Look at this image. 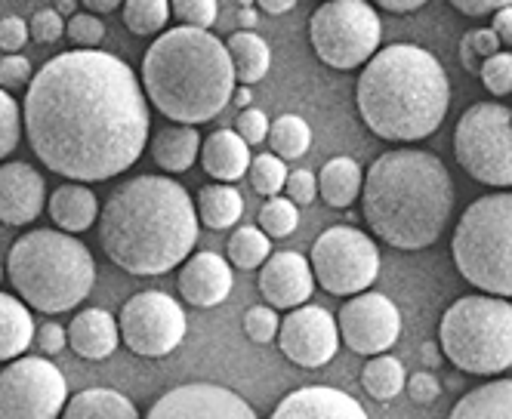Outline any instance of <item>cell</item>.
I'll use <instances>...</instances> for the list:
<instances>
[{
	"mask_svg": "<svg viewBox=\"0 0 512 419\" xmlns=\"http://www.w3.org/2000/svg\"><path fill=\"white\" fill-rule=\"evenodd\" d=\"M355 102L364 127L389 142H420L442 127L451 84L429 50L389 44L364 65Z\"/></svg>",
	"mask_w": 512,
	"mask_h": 419,
	"instance_id": "cell-4",
	"label": "cell"
},
{
	"mask_svg": "<svg viewBox=\"0 0 512 419\" xmlns=\"http://www.w3.org/2000/svg\"><path fill=\"white\" fill-rule=\"evenodd\" d=\"M479 78H482L485 90L494 93V96L512 93V53H497V56H491V59L482 65Z\"/></svg>",
	"mask_w": 512,
	"mask_h": 419,
	"instance_id": "cell-39",
	"label": "cell"
},
{
	"mask_svg": "<svg viewBox=\"0 0 512 419\" xmlns=\"http://www.w3.org/2000/svg\"><path fill=\"white\" fill-rule=\"evenodd\" d=\"M7 275L25 306L44 315H62L90 296L96 262L75 235L34 228L10 247Z\"/></svg>",
	"mask_w": 512,
	"mask_h": 419,
	"instance_id": "cell-6",
	"label": "cell"
},
{
	"mask_svg": "<svg viewBox=\"0 0 512 419\" xmlns=\"http://www.w3.org/2000/svg\"><path fill=\"white\" fill-rule=\"evenodd\" d=\"M445 358L472 376H491L512 367V302L469 293L454 299L438 324Z\"/></svg>",
	"mask_w": 512,
	"mask_h": 419,
	"instance_id": "cell-7",
	"label": "cell"
},
{
	"mask_svg": "<svg viewBox=\"0 0 512 419\" xmlns=\"http://www.w3.org/2000/svg\"><path fill=\"white\" fill-rule=\"evenodd\" d=\"M408 395L417 401V404H432L442 395V383H438V376L429 373V370H420L408 379Z\"/></svg>",
	"mask_w": 512,
	"mask_h": 419,
	"instance_id": "cell-48",
	"label": "cell"
},
{
	"mask_svg": "<svg viewBox=\"0 0 512 419\" xmlns=\"http://www.w3.org/2000/svg\"><path fill=\"white\" fill-rule=\"evenodd\" d=\"M232 102H235L241 111H247V108H250V102H253V93H250V87H238V90H235V96H232Z\"/></svg>",
	"mask_w": 512,
	"mask_h": 419,
	"instance_id": "cell-56",
	"label": "cell"
},
{
	"mask_svg": "<svg viewBox=\"0 0 512 419\" xmlns=\"http://www.w3.org/2000/svg\"><path fill=\"white\" fill-rule=\"evenodd\" d=\"M491 31L500 37V44H509V47H512V4H509V7H503V10L494 16Z\"/></svg>",
	"mask_w": 512,
	"mask_h": 419,
	"instance_id": "cell-51",
	"label": "cell"
},
{
	"mask_svg": "<svg viewBox=\"0 0 512 419\" xmlns=\"http://www.w3.org/2000/svg\"><path fill=\"white\" fill-rule=\"evenodd\" d=\"M256 225H260L269 238H287V235L297 232L300 210H297V204L290 201V198H281V195L269 198L260 207V213H256Z\"/></svg>",
	"mask_w": 512,
	"mask_h": 419,
	"instance_id": "cell-35",
	"label": "cell"
},
{
	"mask_svg": "<svg viewBox=\"0 0 512 419\" xmlns=\"http://www.w3.org/2000/svg\"><path fill=\"white\" fill-rule=\"evenodd\" d=\"M121 16L133 34H158L173 16V7L167 0H127Z\"/></svg>",
	"mask_w": 512,
	"mask_h": 419,
	"instance_id": "cell-34",
	"label": "cell"
},
{
	"mask_svg": "<svg viewBox=\"0 0 512 419\" xmlns=\"http://www.w3.org/2000/svg\"><path fill=\"white\" fill-rule=\"evenodd\" d=\"M500 53V37L491 28H479V31H469L463 41H460V62L469 71H482V65Z\"/></svg>",
	"mask_w": 512,
	"mask_h": 419,
	"instance_id": "cell-37",
	"label": "cell"
},
{
	"mask_svg": "<svg viewBox=\"0 0 512 419\" xmlns=\"http://www.w3.org/2000/svg\"><path fill=\"white\" fill-rule=\"evenodd\" d=\"M59 419H139V410L115 389H84L68 398V407Z\"/></svg>",
	"mask_w": 512,
	"mask_h": 419,
	"instance_id": "cell-28",
	"label": "cell"
},
{
	"mask_svg": "<svg viewBox=\"0 0 512 419\" xmlns=\"http://www.w3.org/2000/svg\"><path fill=\"white\" fill-rule=\"evenodd\" d=\"M448 419H512V379H491L466 392Z\"/></svg>",
	"mask_w": 512,
	"mask_h": 419,
	"instance_id": "cell-26",
	"label": "cell"
},
{
	"mask_svg": "<svg viewBox=\"0 0 512 419\" xmlns=\"http://www.w3.org/2000/svg\"><path fill=\"white\" fill-rule=\"evenodd\" d=\"M34 339V318L22 299L0 293V361H19Z\"/></svg>",
	"mask_w": 512,
	"mask_h": 419,
	"instance_id": "cell-27",
	"label": "cell"
},
{
	"mask_svg": "<svg viewBox=\"0 0 512 419\" xmlns=\"http://www.w3.org/2000/svg\"><path fill=\"white\" fill-rule=\"evenodd\" d=\"M287 198L294 201L297 207H306V204H315V195H318V179L312 170H294L287 176Z\"/></svg>",
	"mask_w": 512,
	"mask_h": 419,
	"instance_id": "cell-46",
	"label": "cell"
},
{
	"mask_svg": "<svg viewBox=\"0 0 512 419\" xmlns=\"http://www.w3.org/2000/svg\"><path fill=\"white\" fill-rule=\"evenodd\" d=\"M454 155L475 182L512 188V111L500 102L469 105L454 127Z\"/></svg>",
	"mask_w": 512,
	"mask_h": 419,
	"instance_id": "cell-9",
	"label": "cell"
},
{
	"mask_svg": "<svg viewBox=\"0 0 512 419\" xmlns=\"http://www.w3.org/2000/svg\"><path fill=\"white\" fill-rule=\"evenodd\" d=\"M31 62L25 56H4L0 59V90H22L31 87Z\"/></svg>",
	"mask_w": 512,
	"mask_h": 419,
	"instance_id": "cell-45",
	"label": "cell"
},
{
	"mask_svg": "<svg viewBox=\"0 0 512 419\" xmlns=\"http://www.w3.org/2000/svg\"><path fill=\"white\" fill-rule=\"evenodd\" d=\"M235 81L226 44L201 28L164 31L142 59L145 96L179 127L213 121L232 102Z\"/></svg>",
	"mask_w": 512,
	"mask_h": 419,
	"instance_id": "cell-5",
	"label": "cell"
},
{
	"mask_svg": "<svg viewBox=\"0 0 512 419\" xmlns=\"http://www.w3.org/2000/svg\"><path fill=\"white\" fill-rule=\"evenodd\" d=\"M38 342L47 355H59L65 346H68V330L62 324H44L41 333H38Z\"/></svg>",
	"mask_w": 512,
	"mask_h": 419,
	"instance_id": "cell-50",
	"label": "cell"
},
{
	"mask_svg": "<svg viewBox=\"0 0 512 419\" xmlns=\"http://www.w3.org/2000/svg\"><path fill=\"white\" fill-rule=\"evenodd\" d=\"M380 7L386 13H395V16H408V13H417L423 7V0H380Z\"/></svg>",
	"mask_w": 512,
	"mask_h": 419,
	"instance_id": "cell-52",
	"label": "cell"
},
{
	"mask_svg": "<svg viewBox=\"0 0 512 419\" xmlns=\"http://www.w3.org/2000/svg\"><path fill=\"white\" fill-rule=\"evenodd\" d=\"M312 290H315V272L303 253L278 250L260 269V293L272 309L297 312L306 306Z\"/></svg>",
	"mask_w": 512,
	"mask_h": 419,
	"instance_id": "cell-17",
	"label": "cell"
},
{
	"mask_svg": "<svg viewBox=\"0 0 512 419\" xmlns=\"http://www.w3.org/2000/svg\"><path fill=\"white\" fill-rule=\"evenodd\" d=\"M269 419H371L364 407L331 386H306L297 392H287Z\"/></svg>",
	"mask_w": 512,
	"mask_h": 419,
	"instance_id": "cell-20",
	"label": "cell"
},
{
	"mask_svg": "<svg viewBox=\"0 0 512 419\" xmlns=\"http://www.w3.org/2000/svg\"><path fill=\"white\" fill-rule=\"evenodd\" d=\"M250 185H253V192L256 195H263V198H278V192L287 185V167L281 158L275 155H256L253 164H250Z\"/></svg>",
	"mask_w": 512,
	"mask_h": 419,
	"instance_id": "cell-36",
	"label": "cell"
},
{
	"mask_svg": "<svg viewBox=\"0 0 512 419\" xmlns=\"http://www.w3.org/2000/svg\"><path fill=\"white\" fill-rule=\"evenodd\" d=\"M28 34H31V28H28L25 19H19V16H4V19H0V50H7V53L19 56V50H22L25 41H28Z\"/></svg>",
	"mask_w": 512,
	"mask_h": 419,
	"instance_id": "cell-47",
	"label": "cell"
},
{
	"mask_svg": "<svg viewBox=\"0 0 512 419\" xmlns=\"http://www.w3.org/2000/svg\"><path fill=\"white\" fill-rule=\"evenodd\" d=\"M361 188H364V176L358 161L352 158H331L318 173V195L334 210L352 207L361 198Z\"/></svg>",
	"mask_w": 512,
	"mask_h": 419,
	"instance_id": "cell-25",
	"label": "cell"
},
{
	"mask_svg": "<svg viewBox=\"0 0 512 419\" xmlns=\"http://www.w3.org/2000/svg\"><path fill=\"white\" fill-rule=\"evenodd\" d=\"M241 25H247V28H253L256 25V13L247 7V10H241Z\"/></svg>",
	"mask_w": 512,
	"mask_h": 419,
	"instance_id": "cell-58",
	"label": "cell"
},
{
	"mask_svg": "<svg viewBox=\"0 0 512 419\" xmlns=\"http://www.w3.org/2000/svg\"><path fill=\"white\" fill-rule=\"evenodd\" d=\"M269 130H272V124H269V118H266V111H260V108H247V111L238 114L235 133H238L247 145H260V142L269 136Z\"/></svg>",
	"mask_w": 512,
	"mask_h": 419,
	"instance_id": "cell-43",
	"label": "cell"
},
{
	"mask_svg": "<svg viewBox=\"0 0 512 419\" xmlns=\"http://www.w3.org/2000/svg\"><path fill=\"white\" fill-rule=\"evenodd\" d=\"M269 145H272L275 158L297 161V158L306 155L309 145H312V130H309V124L300 118V114H281V118L269 130Z\"/></svg>",
	"mask_w": 512,
	"mask_h": 419,
	"instance_id": "cell-32",
	"label": "cell"
},
{
	"mask_svg": "<svg viewBox=\"0 0 512 419\" xmlns=\"http://www.w3.org/2000/svg\"><path fill=\"white\" fill-rule=\"evenodd\" d=\"M195 210H198L201 225L213 228V232H226V228L238 225V219L244 213V198L235 185L210 182L198 192Z\"/></svg>",
	"mask_w": 512,
	"mask_h": 419,
	"instance_id": "cell-29",
	"label": "cell"
},
{
	"mask_svg": "<svg viewBox=\"0 0 512 419\" xmlns=\"http://www.w3.org/2000/svg\"><path fill=\"white\" fill-rule=\"evenodd\" d=\"M423 361H426L429 370L442 364V352H438V342H423Z\"/></svg>",
	"mask_w": 512,
	"mask_h": 419,
	"instance_id": "cell-55",
	"label": "cell"
},
{
	"mask_svg": "<svg viewBox=\"0 0 512 419\" xmlns=\"http://www.w3.org/2000/svg\"><path fill=\"white\" fill-rule=\"evenodd\" d=\"M226 250H229L232 265H238V269H260V265H266L272 256V241L263 228L238 225L229 238V244H226Z\"/></svg>",
	"mask_w": 512,
	"mask_h": 419,
	"instance_id": "cell-33",
	"label": "cell"
},
{
	"mask_svg": "<svg viewBox=\"0 0 512 419\" xmlns=\"http://www.w3.org/2000/svg\"><path fill=\"white\" fill-rule=\"evenodd\" d=\"M457 272L485 296H512V192L472 201L451 238Z\"/></svg>",
	"mask_w": 512,
	"mask_h": 419,
	"instance_id": "cell-8",
	"label": "cell"
},
{
	"mask_svg": "<svg viewBox=\"0 0 512 419\" xmlns=\"http://www.w3.org/2000/svg\"><path fill=\"white\" fill-rule=\"evenodd\" d=\"M364 222L395 250L432 247L454 213V179L432 151L395 148L380 155L361 188Z\"/></svg>",
	"mask_w": 512,
	"mask_h": 419,
	"instance_id": "cell-3",
	"label": "cell"
},
{
	"mask_svg": "<svg viewBox=\"0 0 512 419\" xmlns=\"http://www.w3.org/2000/svg\"><path fill=\"white\" fill-rule=\"evenodd\" d=\"M201 164L207 176L223 185H232L244 173H250V145L235 130H213L201 145Z\"/></svg>",
	"mask_w": 512,
	"mask_h": 419,
	"instance_id": "cell-22",
	"label": "cell"
},
{
	"mask_svg": "<svg viewBox=\"0 0 512 419\" xmlns=\"http://www.w3.org/2000/svg\"><path fill=\"white\" fill-rule=\"evenodd\" d=\"M281 330V321L275 315L272 306H253L247 309L244 315V333L253 339V342H260V346H266V342H272Z\"/></svg>",
	"mask_w": 512,
	"mask_h": 419,
	"instance_id": "cell-41",
	"label": "cell"
},
{
	"mask_svg": "<svg viewBox=\"0 0 512 419\" xmlns=\"http://www.w3.org/2000/svg\"><path fill=\"white\" fill-rule=\"evenodd\" d=\"M278 349L300 367H324L340 349V324L321 306H303L287 312L278 330Z\"/></svg>",
	"mask_w": 512,
	"mask_h": 419,
	"instance_id": "cell-15",
	"label": "cell"
},
{
	"mask_svg": "<svg viewBox=\"0 0 512 419\" xmlns=\"http://www.w3.org/2000/svg\"><path fill=\"white\" fill-rule=\"evenodd\" d=\"M173 16L186 25V28H201L207 31L216 16H219V7L213 4V0H176L173 4Z\"/></svg>",
	"mask_w": 512,
	"mask_h": 419,
	"instance_id": "cell-42",
	"label": "cell"
},
{
	"mask_svg": "<svg viewBox=\"0 0 512 419\" xmlns=\"http://www.w3.org/2000/svg\"><path fill=\"white\" fill-rule=\"evenodd\" d=\"M19 136H22V108L7 90H0V158H7L19 145Z\"/></svg>",
	"mask_w": 512,
	"mask_h": 419,
	"instance_id": "cell-38",
	"label": "cell"
},
{
	"mask_svg": "<svg viewBox=\"0 0 512 419\" xmlns=\"http://www.w3.org/2000/svg\"><path fill=\"white\" fill-rule=\"evenodd\" d=\"M47 210H50V219L65 235H81L99 219V198L81 182H65L53 192Z\"/></svg>",
	"mask_w": 512,
	"mask_h": 419,
	"instance_id": "cell-23",
	"label": "cell"
},
{
	"mask_svg": "<svg viewBox=\"0 0 512 419\" xmlns=\"http://www.w3.org/2000/svg\"><path fill=\"white\" fill-rule=\"evenodd\" d=\"M263 13H269V16H281V13H290L294 10V0H263Z\"/></svg>",
	"mask_w": 512,
	"mask_h": 419,
	"instance_id": "cell-54",
	"label": "cell"
},
{
	"mask_svg": "<svg viewBox=\"0 0 512 419\" xmlns=\"http://www.w3.org/2000/svg\"><path fill=\"white\" fill-rule=\"evenodd\" d=\"M68 407V383L47 358H19L0 373V419H59Z\"/></svg>",
	"mask_w": 512,
	"mask_h": 419,
	"instance_id": "cell-12",
	"label": "cell"
},
{
	"mask_svg": "<svg viewBox=\"0 0 512 419\" xmlns=\"http://www.w3.org/2000/svg\"><path fill=\"white\" fill-rule=\"evenodd\" d=\"M186 312L164 290H142L121 309L118 327L124 346L139 358H164L186 339Z\"/></svg>",
	"mask_w": 512,
	"mask_h": 419,
	"instance_id": "cell-13",
	"label": "cell"
},
{
	"mask_svg": "<svg viewBox=\"0 0 512 419\" xmlns=\"http://www.w3.org/2000/svg\"><path fill=\"white\" fill-rule=\"evenodd\" d=\"M361 386L374 401H392L408 389V373L405 364L392 355L371 358L361 370Z\"/></svg>",
	"mask_w": 512,
	"mask_h": 419,
	"instance_id": "cell-31",
	"label": "cell"
},
{
	"mask_svg": "<svg viewBox=\"0 0 512 419\" xmlns=\"http://www.w3.org/2000/svg\"><path fill=\"white\" fill-rule=\"evenodd\" d=\"M68 342L81 358L105 361L121 342L118 318L105 309H84L75 315V321H71V327H68Z\"/></svg>",
	"mask_w": 512,
	"mask_h": 419,
	"instance_id": "cell-21",
	"label": "cell"
},
{
	"mask_svg": "<svg viewBox=\"0 0 512 419\" xmlns=\"http://www.w3.org/2000/svg\"><path fill=\"white\" fill-rule=\"evenodd\" d=\"M201 145L195 127H164L152 139V158L164 173H186L198 161Z\"/></svg>",
	"mask_w": 512,
	"mask_h": 419,
	"instance_id": "cell-24",
	"label": "cell"
},
{
	"mask_svg": "<svg viewBox=\"0 0 512 419\" xmlns=\"http://www.w3.org/2000/svg\"><path fill=\"white\" fill-rule=\"evenodd\" d=\"M145 419H260L232 389L216 383H186L164 392Z\"/></svg>",
	"mask_w": 512,
	"mask_h": 419,
	"instance_id": "cell-16",
	"label": "cell"
},
{
	"mask_svg": "<svg viewBox=\"0 0 512 419\" xmlns=\"http://www.w3.org/2000/svg\"><path fill=\"white\" fill-rule=\"evenodd\" d=\"M179 296L189 302V306L198 309H213L219 302H226L232 293V265L213 253V250H201L192 253L186 259V265L179 269Z\"/></svg>",
	"mask_w": 512,
	"mask_h": 419,
	"instance_id": "cell-18",
	"label": "cell"
},
{
	"mask_svg": "<svg viewBox=\"0 0 512 419\" xmlns=\"http://www.w3.org/2000/svg\"><path fill=\"white\" fill-rule=\"evenodd\" d=\"M315 281L334 296H361L380 275V250L374 238L352 225H334L312 244Z\"/></svg>",
	"mask_w": 512,
	"mask_h": 419,
	"instance_id": "cell-11",
	"label": "cell"
},
{
	"mask_svg": "<svg viewBox=\"0 0 512 419\" xmlns=\"http://www.w3.org/2000/svg\"><path fill=\"white\" fill-rule=\"evenodd\" d=\"M65 34L78 50H96L102 44V37H105V25L93 13H78L75 19H68Z\"/></svg>",
	"mask_w": 512,
	"mask_h": 419,
	"instance_id": "cell-40",
	"label": "cell"
},
{
	"mask_svg": "<svg viewBox=\"0 0 512 419\" xmlns=\"http://www.w3.org/2000/svg\"><path fill=\"white\" fill-rule=\"evenodd\" d=\"M337 324H340V336L346 342V349H352L355 355H368V358L386 355L401 336L398 306L386 293H377V290L346 299Z\"/></svg>",
	"mask_w": 512,
	"mask_h": 419,
	"instance_id": "cell-14",
	"label": "cell"
},
{
	"mask_svg": "<svg viewBox=\"0 0 512 419\" xmlns=\"http://www.w3.org/2000/svg\"><path fill=\"white\" fill-rule=\"evenodd\" d=\"M226 50L232 56L235 78L241 81V87H250L256 81H263L266 74H269L272 50H269V44L263 41L260 34H253V31H235L229 41H226Z\"/></svg>",
	"mask_w": 512,
	"mask_h": 419,
	"instance_id": "cell-30",
	"label": "cell"
},
{
	"mask_svg": "<svg viewBox=\"0 0 512 419\" xmlns=\"http://www.w3.org/2000/svg\"><path fill=\"white\" fill-rule=\"evenodd\" d=\"M28 142L68 182H105L130 170L149 142V96L133 68L102 50L50 59L28 87Z\"/></svg>",
	"mask_w": 512,
	"mask_h": 419,
	"instance_id": "cell-1",
	"label": "cell"
},
{
	"mask_svg": "<svg viewBox=\"0 0 512 419\" xmlns=\"http://www.w3.org/2000/svg\"><path fill=\"white\" fill-rule=\"evenodd\" d=\"M380 16L361 0H331L309 19V41L315 56L340 71L371 62L380 50Z\"/></svg>",
	"mask_w": 512,
	"mask_h": 419,
	"instance_id": "cell-10",
	"label": "cell"
},
{
	"mask_svg": "<svg viewBox=\"0 0 512 419\" xmlns=\"http://www.w3.org/2000/svg\"><path fill=\"white\" fill-rule=\"evenodd\" d=\"M56 13H59V16H68V19H75V16H78V4H75V0H62V4L56 7Z\"/></svg>",
	"mask_w": 512,
	"mask_h": 419,
	"instance_id": "cell-57",
	"label": "cell"
},
{
	"mask_svg": "<svg viewBox=\"0 0 512 419\" xmlns=\"http://www.w3.org/2000/svg\"><path fill=\"white\" fill-rule=\"evenodd\" d=\"M457 13L472 16V19H482V16H497L503 7H509L506 0H454L451 4Z\"/></svg>",
	"mask_w": 512,
	"mask_h": 419,
	"instance_id": "cell-49",
	"label": "cell"
},
{
	"mask_svg": "<svg viewBox=\"0 0 512 419\" xmlns=\"http://www.w3.org/2000/svg\"><path fill=\"white\" fill-rule=\"evenodd\" d=\"M28 28H31V37L38 44H56L59 37L65 34V22H62V16L56 13V10H38L31 16V22H28Z\"/></svg>",
	"mask_w": 512,
	"mask_h": 419,
	"instance_id": "cell-44",
	"label": "cell"
},
{
	"mask_svg": "<svg viewBox=\"0 0 512 419\" xmlns=\"http://www.w3.org/2000/svg\"><path fill=\"white\" fill-rule=\"evenodd\" d=\"M87 13H93V16H108V13H115L118 10V0H87Z\"/></svg>",
	"mask_w": 512,
	"mask_h": 419,
	"instance_id": "cell-53",
	"label": "cell"
},
{
	"mask_svg": "<svg viewBox=\"0 0 512 419\" xmlns=\"http://www.w3.org/2000/svg\"><path fill=\"white\" fill-rule=\"evenodd\" d=\"M0 278H4V272H0Z\"/></svg>",
	"mask_w": 512,
	"mask_h": 419,
	"instance_id": "cell-59",
	"label": "cell"
},
{
	"mask_svg": "<svg viewBox=\"0 0 512 419\" xmlns=\"http://www.w3.org/2000/svg\"><path fill=\"white\" fill-rule=\"evenodd\" d=\"M198 210L170 176L121 182L99 213V244L118 269L152 278L186 262L198 244Z\"/></svg>",
	"mask_w": 512,
	"mask_h": 419,
	"instance_id": "cell-2",
	"label": "cell"
},
{
	"mask_svg": "<svg viewBox=\"0 0 512 419\" xmlns=\"http://www.w3.org/2000/svg\"><path fill=\"white\" fill-rule=\"evenodd\" d=\"M47 185L44 176L22 164L10 161L0 167V219L7 225H28L44 213Z\"/></svg>",
	"mask_w": 512,
	"mask_h": 419,
	"instance_id": "cell-19",
	"label": "cell"
}]
</instances>
